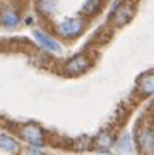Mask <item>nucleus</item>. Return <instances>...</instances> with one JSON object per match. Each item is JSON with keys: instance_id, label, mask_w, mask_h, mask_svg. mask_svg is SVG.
<instances>
[{"instance_id": "obj_1", "label": "nucleus", "mask_w": 154, "mask_h": 155, "mask_svg": "<svg viewBox=\"0 0 154 155\" xmlns=\"http://www.w3.org/2000/svg\"><path fill=\"white\" fill-rule=\"evenodd\" d=\"M86 26L87 22L84 17H67L55 26V32L60 38H64L65 41H72L84 32Z\"/></svg>"}, {"instance_id": "obj_2", "label": "nucleus", "mask_w": 154, "mask_h": 155, "mask_svg": "<svg viewBox=\"0 0 154 155\" xmlns=\"http://www.w3.org/2000/svg\"><path fill=\"white\" fill-rule=\"evenodd\" d=\"M134 143L142 155H154V128L151 124L139 126V130L135 131Z\"/></svg>"}, {"instance_id": "obj_3", "label": "nucleus", "mask_w": 154, "mask_h": 155, "mask_svg": "<svg viewBox=\"0 0 154 155\" xmlns=\"http://www.w3.org/2000/svg\"><path fill=\"white\" fill-rule=\"evenodd\" d=\"M91 65H93V60L86 53H77L64 63V72L67 75H82L91 68Z\"/></svg>"}, {"instance_id": "obj_4", "label": "nucleus", "mask_w": 154, "mask_h": 155, "mask_svg": "<svg viewBox=\"0 0 154 155\" xmlns=\"http://www.w3.org/2000/svg\"><path fill=\"white\" fill-rule=\"evenodd\" d=\"M19 135H21V138H23L26 143H29L31 147L41 148V147L45 145V133H43V130L34 123L23 124V126L19 128Z\"/></svg>"}, {"instance_id": "obj_5", "label": "nucleus", "mask_w": 154, "mask_h": 155, "mask_svg": "<svg viewBox=\"0 0 154 155\" xmlns=\"http://www.w3.org/2000/svg\"><path fill=\"white\" fill-rule=\"evenodd\" d=\"M134 14H135L134 4L128 2V0H125L122 4H118L117 7H115V10L111 12V22H113L117 28H122V26H125V24L134 17Z\"/></svg>"}, {"instance_id": "obj_6", "label": "nucleus", "mask_w": 154, "mask_h": 155, "mask_svg": "<svg viewBox=\"0 0 154 155\" xmlns=\"http://www.w3.org/2000/svg\"><path fill=\"white\" fill-rule=\"evenodd\" d=\"M33 36H34V39L38 41V45H40L41 48H45L46 51H50V53H62V46H60V43L57 41L55 38H51L50 34H46L45 31L36 29V31L33 32Z\"/></svg>"}, {"instance_id": "obj_7", "label": "nucleus", "mask_w": 154, "mask_h": 155, "mask_svg": "<svg viewBox=\"0 0 154 155\" xmlns=\"http://www.w3.org/2000/svg\"><path fill=\"white\" fill-rule=\"evenodd\" d=\"M21 22V17L14 9H2L0 10V26H4L7 29L17 28Z\"/></svg>"}, {"instance_id": "obj_8", "label": "nucleus", "mask_w": 154, "mask_h": 155, "mask_svg": "<svg viewBox=\"0 0 154 155\" xmlns=\"http://www.w3.org/2000/svg\"><path fill=\"white\" fill-rule=\"evenodd\" d=\"M137 89L142 96H152L154 94V72H147L139 77Z\"/></svg>"}, {"instance_id": "obj_9", "label": "nucleus", "mask_w": 154, "mask_h": 155, "mask_svg": "<svg viewBox=\"0 0 154 155\" xmlns=\"http://www.w3.org/2000/svg\"><path fill=\"white\" fill-rule=\"evenodd\" d=\"M58 9V0H36V10L41 17H51Z\"/></svg>"}, {"instance_id": "obj_10", "label": "nucleus", "mask_w": 154, "mask_h": 155, "mask_svg": "<svg viewBox=\"0 0 154 155\" xmlns=\"http://www.w3.org/2000/svg\"><path fill=\"white\" fill-rule=\"evenodd\" d=\"M0 148L9 153H19L21 150V145L16 138H12L10 135H5V133H0Z\"/></svg>"}, {"instance_id": "obj_11", "label": "nucleus", "mask_w": 154, "mask_h": 155, "mask_svg": "<svg viewBox=\"0 0 154 155\" xmlns=\"http://www.w3.org/2000/svg\"><path fill=\"white\" fill-rule=\"evenodd\" d=\"M101 7H103V0H87L86 4L82 5L81 12L86 17H93V15H96L101 10Z\"/></svg>"}, {"instance_id": "obj_12", "label": "nucleus", "mask_w": 154, "mask_h": 155, "mask_svg": "<svg viewBox=\"0 0 154 155\" xmlns=\"http://www.w3.org/2000/svg\"><path fill=\"white\" fill-rule=\"evenodd\" d=\"M117 148H118V152H122V153H130V152L134 150V141H132V137L128 133H123L122 137L118 138Z\"/></svg>"}, {"instance_id": "obj_13", "label": "nucleus", "mask_w": 154, "mask_h": 155, "mask_svg": "<svg viewBox=\"0 0 154 155\" xmlns=\"http://www.w3.org/2000/svg\"><path fill=\"white\" fill-rule=\"evenodd\" d=\"M111 145H113V137H111L108 131L100 133V135L94 138V147L96 148H110Z\"/></svg>"}, {"instance_id": "obj_14", "label": "nucleus", "mask_w": 154, "mask_h": 155, "mask_svg": "<svg viewBox=\"0 0 154 155\" xmlns=\"http://www.w3.org/2000/svg\"><path fill=\"white\" fill-rule=\"evenodd\" d=\"M27 155H43V152H41L38 147H31L29 152H27Z\"/></svg>"}]
</instances>
